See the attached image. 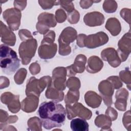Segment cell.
<instances>
[{"label": "cell", "instance_id": "44dd1931", "mask_svg": "<svg viewBox=\"0 0 131 131\" xmlns=\"http://www.w3.org/2000/svg\"><path fill=\"white\" fill-rule=\"evenodd\" d=\"M30 71L32 75L37 74L40 71V67L39 64L36 63H32L30 67Z\"/></svg>", "mask_w": 131, "mask_h": 131}, {"label": "cell", "instance_id": "7c38bea8", "mask_svg": "<svg viewBox=\"0 0 131 131\" xmlns=\"http://www.w3.org/2000/svg\"><path fill=\"white\" fill-rule=\"evenodd\" d=\"M86 58L83 55L80 54L77 55L75 60L74 63L67 67L68 71V76L75 75L76 73H82L85 69V64L86 63Z\"/></svg>", "mask_w": 131, "mask_h": 131}, {"label": "cell", "instance_id": "9c48e42d", "mask_svg": "<svg viewBox=\"0 0 131 131\" xmlns=\"http://www.w3.org/2000/svg\"><path fill=\"white\" fill-rule=\"evenodd\" d=\"M3 18L12 30H17L20 25L21 12L16 8L7 9L3 12Z\"/></svg>", "mask_w": 131, "mask_h": 131}, {"label": "cell", "instance_id": "8992f818", "mask_svg": "<svg viewBox=\"0 0 131 131\" xmlns=\"http://www.w3.org/2000/svg\"><path fill=\"white\" fill-rule=\"evenodd\" d=\"M37 47V41L33 38L31 39H28L20 44L18 51L23 64L27 65L30 62L35 55Z\"/></svg>", "mask_w": 131, "mask_h": 131}, {"label": "cell", "instance_id": "4fadbf2b", "mask_svg": "<svg viewBox=\"0 0 131 131\" xmlns=\"http://www.w3.org/2000/svg\"><path fill=\"white\" fill-rule=\"evenodd\" d=\"M101 56L104 60L107 61L113 67H117L121 63L118 54L113 48H108L105 49L101 52Z\"/></svg>", "mask_w": 131, "mask_h": 131}, {"label": "cell", "instance_id": "ac0fdd59", "mask_svg": "<svg viewBox=\"0 0 131 131\" xmlns=\"http://www.w3.org/2000/svg\"><path fill=\"white\" fill-rule=\"evenodd\" d=\"M105 28L113 36L117 35L121 31L120 23L116 18L108 19L105 25Z\"/></svg>", "mask_w": 131, "mask_h": 131}, {"label": "cell", "instance_id": "277c9868", "mask_svg": "<svg viewBox=\"0 0 131 131\" xmlns=\"http://www.w3.org/2000/svg\"><path fill=\"white\" fill-rule=\"evenodd\" d=\"M55 33L50 31L44 36L38 49V55L40 58L47 59L53 58L57 51V45L54 43Z\"/></svg>", "mask_w": 131, "mask_h": 131}, {"label": "cell", "instance_id": "9a60e30c", "mask_svg": "<svg viewBox=\"0 0 131 131\" xmlns=\"http://www.w3.org/2000/svg\"><path fill=\"white\" fill-rule=\"evenodd\" d=\"M1 37L2 41L4 43L11 46H14L16 41L15 35L2 21H1Z\"/></svg>", "mask_w": 131, "mask_h": 131}, {"label": "cell", "instance_id": "5bb4252c", "mask_svg": "<svg viewBox=\"0 0 131 131\" xmlns=\"http://www.w3.org/2000/svg\"><path fill=\"white\" fill-rule=\"evenodd\" d=\"M83 20L87 26L90 27L100 26L104 21V17L99 12H92L84 15Z\"/></svg>", "mask_w": 131, "mask_h": 131}, {"label": "cell", "instance_id": "6da1fadb", "mask_svg": "<svg viewBox=\"0 0 131 131\" xmlns=\"http://www.w3.org/2000/svg\"><path fill=\"white\" fill-rule=\"evenodd\" d=\"M38 113L43 127L47 129L60 127L66 121V110L62 105L56 102H43Z\"/></svg>", "mask_w": 131, "mask_h": 131}, {"label": "cell", "instance_id": "8fae6325", "mask_svg": "<svg viewBox=\"0 0 131 131\" xmlns=\"http://www.w3.org/2000/svg\"><path fill=\"white\" fill-rule=\"evenodd\" d=\"M1 99L3 103L7 105L8 108L11 112L16 113L19 111L20 105L18 95H14L10 92H5L1 95Z\"/></svg>", "mask_w": 131, "mask_h": 131}, {"label": "cell", "instance_id": "e0dca14e", "mask_svg": "<svg viewBox=\"0 0 131 131\" xmlns=\"http://www.w3.org/2000/svg\"><path fill=\"white\" fill-rule=\"evenodd\" d=\"M70 126L73 131H88L89 125L85 119L75 118L71 121Z\"/></svg>", "mask_w": 131, "mask_h": 131}, {"label": "cell", "instance_id": "3957f363", "mask_svg": "<svg viewBox=\"0 0 131 131\" xmlns=\"http://www.w3.org/2000/svg\"><path fill=\"white\" fill-rule=\"evenodd\" d=\"M108 40L107 35L103 32H99L88 36L79 34L77 39V44L79 47H86L88 48L93 49L103 46L107 43Z\"/></svg>", "mask_w": 131, "mask_h": 131}, {"label": "cell", "instance_id": "2e32d148", "mask_svg": "<svg viewBox=\"0 0 131 131\" xmlns=\"http://www.w3.org/2000/svg\"><path fill=\"white\" fill-rule=\"evenodd\" d=\"M102 61L97 56H93L89 58L86 66V71L91 73H96L103 67Z\"/></svg>", "mask_w": 131, "mask_h": 131}, {"label": "cell", "instance_id": "d6986e66", "mask_svg": "<svg viewBox=\"0 0 131 131\" xmlns=\"http://www.w3.org/2000/svg\"><path fill=\"white\" fill-rule=\"evenodd\" d=\"M84 98L86 104L92 108L99 107L101 102V98L95 92L93 93V99H92L86 93L85 94Z\"/></svg>", "mask_w": 131, "mask_h": 131}, {"label": "cell", "instance_id": "52a82bcc", "mask_svg": "<svg viewBox=\"0 0 131 131\" xmlns=\"http://www.w3.org/2000/svg\"><path fill=\"white\" fill-rule=\"evenodd\" d=\"M51 82V79L49 76L43 77L39 80L36 79L34 77H32L28 80L27 84L26 95L28 96L33 94L39 97L40 93L43 91L47 84L49 86Z\"/></svg>", "mask_w": 131, "mask_h": 131}, {"label": "cell", "instance_id": "ffe728a7", "mask_svg": "<svg viewBox=\"0 0 131 131\" xmlns=\"http://www.w3.org/2000/svg\"><path fill=\"white\" fill-rule=\"evenodd\" d=\"M27 75V70L25 69L21 68L19 69L14 76V81L17 84H20V78L24 80Z\"/></svg>", "mask_w": 131, "mask_h": 131}, {"label": "cell", "instance_id": "30bf717a", "mask_svg": "<svg viewBox=\"0 0 131 131\" xmlns=\"http://www.w3.org/2000/svg\"><path fill=\"white\" fill-rule=\"evenodd\" d=\"M56 25L54 16L52 14L42 13L38 16V22L36 24V29L40 34H45L49 28L54 27Z\"/></svg>", "mask_w": 131, "mask_h": 131}, {"label": "cell", "instance_id": "7a4b0ae2", "mask_svg": "<svg viewBox=\"0 0 131 131\" xmlns=\"http://www.w3.org/2000/svg\"><path fill=\"white\" fill-rule=\"evenodd\" d=\"M1 68L5 74L10 75L19 68L20 60L13 50L5 45L0 47Z\"/></svg>", "mask_w": 131, "mask_h": 131}, {"label": "cell", "instance_id": "5b68a950", "mask_svg": "<svg viewBox=\"0 0 131 131\" xmlns=\"http://www.w3.org/2000/svg\"><path fill=\"white\" fill-rule=\"evenodd\" d=\"M77 37L76 31L72 27L65 28L60 34L59 39V53L61 55H68L70 54L71 48L69 46Z\"/></svg>", "mask_w": 131, "mask_h": 131}, {"label": "cell", "instance_id": "ba28073f", "mask_svg": "<svg viewBox=\"0 0 131 131\" xmlns=\"http://www.w3.org/2000/svg\"><path fill=\"white\" fill-rule=\"evenodd\" d=\"M66 109L67 117L69 120L77 116L85 120H88L91 118L92 115L91 111L79 103H76L73 106L70 104H66Z\"/></svg>", "mask_w": 131, "mask_h": 131}]
</instances>
